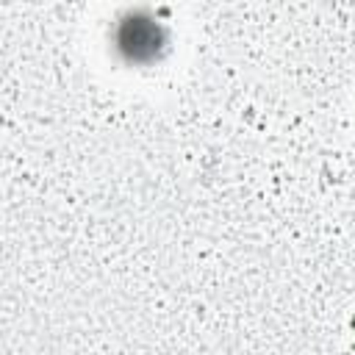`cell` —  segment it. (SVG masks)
I'll use <instances>...</instances> for the list:
<instances>
[{"instance_id": "6da1fadb", "label": "cell", "mask_w": 355, "mask_h": 355, "mask_svg": "<svg viewBox=\"0 0 355 355\" xmlns=\"http://www.w3.org/2000/svg\"><path fill=\"white\" fill-rule=\"evenodd\" d=\"M161 44H164V31L153 19H147V17H128L119 25L116 47L130 61H150V58H155Z\"/></svg>"}]
</instances>
